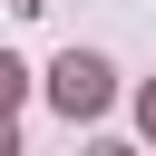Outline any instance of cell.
I'll return each mask as SVG.
<instances>
[{
  "label": "cell",
  "instance_id": "cell-1",
  "mask_svg": "<svg viewBox=\"0 0 156 156\" xmlns=\"http://www.w3.org/2000/svg\"><path fill=\"white\" fill-rule=\"evenodd\" d=\"M107 98H117V68L98 58V49H68L58 68H49V107L78 127V117H107Z\"/></svg>",
  "mask_w": 156,
  "mask_h": 156
},
{
  "label": "cell",
  "instance_id": "cell-2",
  "mask_svg": "<svg viewBox=\"0 0 156 156\" xmlns=\"http://www.w3.org/2000/svg\"><path fill=\"white\" fill-rule=\"evenodd\" d=\"M20 98H29V68H20L10 49H0V117H20Z\"/></svg>",
  "mask_w": 156,
  "mask_h": 156
},
{
  "label": "cell",
  "instance_id": "cell-3",
  "mask_svg": "<svg viewBox=\"0 0 156 156\" xmlns=\"http://www.w3.org/2000/svg\"><path fill=\"white\" fill-rule=\"evenodd\" d=\"M136 127H146V146H156V78L136 88Z\"/></svg>",
  "mask_w": 156,
  "mask_h": 156
},
{
  "label": "cell",
  "instance_id": "cell-4",
  "mask_svg": "<svg viewBox=\"0 0 156 156\" xmlns=\"http://www.w3.org/2000/svg\"><path fill=\"white\" fill-rule=\"evenodd\" d=\"M0 156H20V127H10V117H0Z\"/></svg>",
  "mask_w": 156,
  "mask_h": 156
},
{
  "label": "cell",
  "instance_id": "cell-5",
  "mask_svg": "<svg viewBox=\"0 0 156 156\" xmlns=\"http://www.w3.org/2000/svg\"><path fill=\"white\" fill-rule=\"evenodd\" d=\"M88 156H136V146H117V136H107V146H88Z\"/></svg>",
  "mask_w": 156,
  "mask_h": 156
}]
</instances>
